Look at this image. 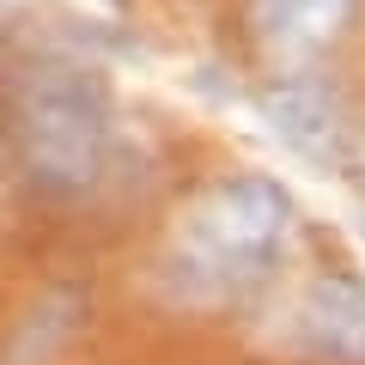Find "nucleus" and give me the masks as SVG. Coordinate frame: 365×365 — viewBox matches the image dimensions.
I'll return each mask as SVG.
<instances>
[{
  "mask_svg": "<svg viewBox=\"0 0 365 365\" xmlns=\"http://www.w3.org/2000/svg\"><path fill=\"white\" fill-rule=\"evenodd\" d=\"M299 232L287 182L232 170L182 201L153 256V292L170 311H232L268 287Z\"/></svg>",
  "mask_w": 365,
  "mask_h": 365,
  "instance_id": "obj_1",
  "label": "nucleus"
},
{
  "mask_svg": "<svg viewBox=\"0 0 365 365\" xmlns=\"http://www.w3.org/2000/svg\"><path fill=\"white\" fill-rule=\"evenodd\" d=\"M262 116L304 165L335 170L347 158V110H341V91L323 67H280L262 86Z\"/></svg>",
  "mask_w": 365,
  "mask_h": 365,
  "instance_id": "obj_4",
  "label": "nucleus"
},
{
  "mask_svg": "<svg viewBox=\"0 0 365 365\" xmlns=\"http://www.w3.org/2000/svg\"><path fill=\"white\" fill-rule=\"evenodd\" d=\"M280 347L304 365H365V274H304L280 304Z\"/></svg>",
  "mask_w": 365,
  "mask_h": 365,
  "instance_id": "obj_3",
  "label": "nucleus"
},
{
  "mask_svg": "<svg viewBox=\"0 0 365 365\" xmlns=\"http://www.w3.org/2000/svg\"><path fill=\"white\" fill-rule=\"evenodd\" d=\"M6 134L31 189L49 201L98 195L122 153L104 67L73 43H19L6 55Z\"/></svg>",
  "mask_w": 365,
  "mask_h": 365,
  "instance_id": "obj_2",
  "label": "nucleus"
},
{
  "mask_svg": "<svg viewBox=\"0 0 365 365\" xmlns=\"http://www.w3.org/2000/svg\"><path fill=\"white\" fill-rule=\"evenodd\" d=\"M104 6H122V0H104Z\"/></svg>",
  "mask_w": 365,
  "mask_h": 365,
  "instance_id": "obj_7",
  "label": "nucleus"
},
{
  "mask_svg": "<svg viewBox=\"0 0 365 365\" xmlns=\"http://www.w3.org/2000/svg\"><path fill=\"white\" fill-rule=\"evenodd\" d=\"M365 0H250V31L280 67H323V55L359 25Z\"/></svg>",
  "mask_w": 365,
  "mask_h": 365,
  "instance_id": "obj_5",
  "label": "nucleus"
},
{
  "mask_svg": "<svg viewBox=\"0 0 365 365\" xmlns=\"http://www.w3.org/2000/svg\"><path fill=\"white\" fill-rule=\"evenodd\" d=\"M79 329H86V292L79 287H49L0 335V365H55L73 347Z\"/></svg>",
  "mask_w": 365,
  "mask_h": 365,
  "instance_id": "obj_6",
  "label": "nucleus"
}]
</instances>
